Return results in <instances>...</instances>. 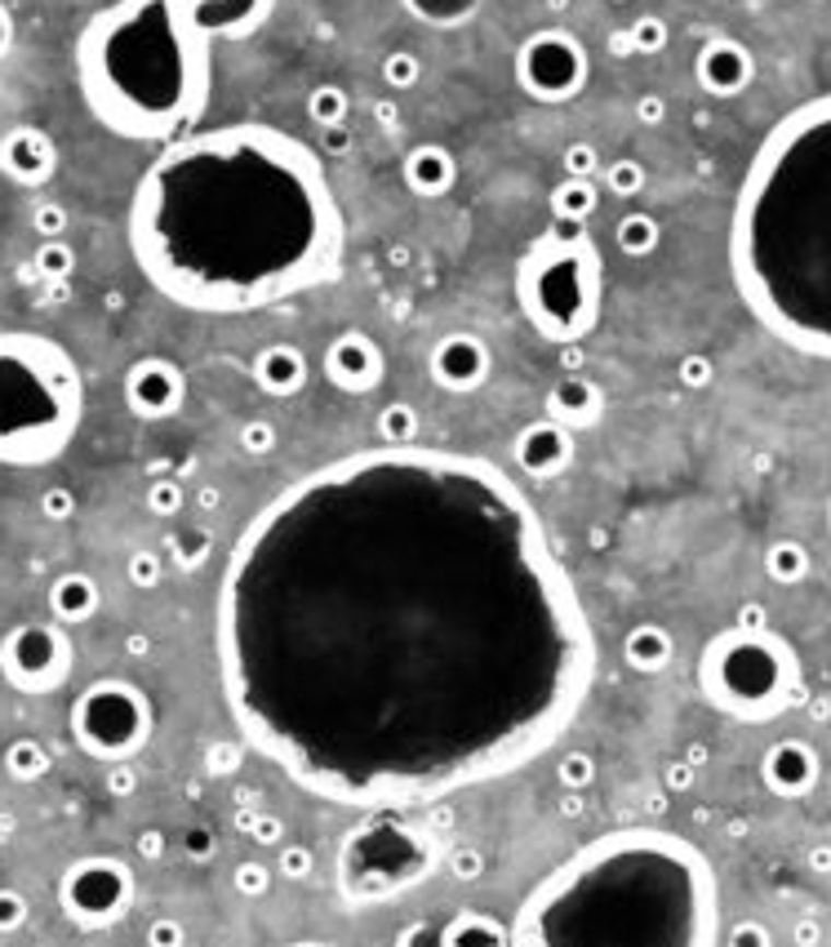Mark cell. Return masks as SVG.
<instances>
[{
    "mask_svg": "<svg viewBox=\"0 0 831 947\" xmlns=\"http://www.w3.org/2000/svg\"><path fill=\"white\" fill-rule=\"evenodd\" d=\"M49 765H54V757H49L45 743H36V738H14L10 748H5V774L14 783H40L49 774Z\"/></svg>",
    "mask_w": 831,
    "mask_h": 947,
    "instance_id": "obj_31",
    "label": "cell"
},
{
    "mask_svg": "<svg viewBox=\"0 0 831 947\" xmlns=\"http://www.w3.org/2000/svg\"><path fill=\"white\" fill-rule=\"evenodd\" d=\"M765 565H770V574H774L779 583H796V578L809 570V557H805V548H800V543H792V538H783V543H774V548H770Z\"/></svg>",
    "mask_w": 831,
    "mask_h": 947,
    "instance_id": "obj_37",
    "label": "cell"
},
{
    "mask_svg": "<svg viewBox=\"0 0 831 947\" xmlns=\"http://www.w3.org/2000/svg\"><path fill=\"white\" fill-rule=\"evenodd\" d=\"M628 36H632V49L636 54H663L667 49V23L658 19V14H641L632 27H628Z\"/></svg>",
    "mask_w": 831,
    "mask_h": 947,
    "instance_id": "obj_41",
    "label": "cell"
},
{
    "mask_svg": "<svg viewBox=\"0 0 831 947\" xmlns=\"http://www.w3.org/2000/svg\"><path fill=\"white\" fill-rule=\"evenodd\" d=\"M40 512H45L49 521H67V516L77 512V494L67 490V486H54V490L40 494Z\"/></svg>",
    "mask_w": 831,
    "mask_h": 947,
    "instance_id": "obj_50",
    "label": "cell"
},
{
    "mask_svg": "<svg viewBox=\"0 0 831 947\" xmlns=\"http://www.w3.org/2000/svg\"><path fill=\"white\" fill-rule=\"evenodd\" d=\"M600 178L613 196H641L645 191V165L641 161H613V165H605Z\"/></svg>",
    "mask_w": 831,
    "mask_h": 947,
    "instance_id": "obj_40",
    "label": "cell"
},
{
    "mask_svg": "<svg viewBox=\"0 0 831 947\" xmlns=\"http://www.w3.org/2000/svg\"><path fill=\"white\" fill-rule=\"evenodd\" d=\"M276 14V0H200V19L219 40L254 36Z\"/></svg>",
    "mask_w": 831,
    "mask_h": 947,
    "instance_id": "obj_24",
    "label": "cell"
},
{
    "mask_svg": "<svg viewBox=\"0 0 831 947\" xmlns=\"http://www.w3.org/2000/svg\"><path fill=\"white\" fill-rule=\"evenodd\" d=\"M400 178H405V187H409L413 196L436 200V196H449V191H454V183H458V161H454V152L441 148V143H419V148L405 156Z\"/></svg>",
    "mask_w": 831,
    "mask_h": 947,
    "instance_id": "obj_21",
    "label": "cell"
},
{
    "mask_svg": "<svg viewBox=\"0 0 831 947\" xmlns=\"http://www.w3.org/2000/svg\"><path fill=\"white\" fill-rule=\"evenodd\" d=\"M671 632L663 623H636L628 628V636H622V663H628L632 671L641 676H654L671 663Z\"/></svg>",
    "mask_w": 831,
    "mask_h": 947,
    "instance_id": "obj_26",
    "label": "cell"
},
{
    "mask_svg": "<svg viewBox=\"0 0 831 947\" xmlns=\"http://www.w3.org/2000/svg\"><path fill=\"white\" fill-rule=\"evenodd\" d=\"M214 32L200 0H116L77 40L90 116L129 143L169 148L204 116L214 90Z\"/></svg>",
    "mask_w": 831,
    "mask_h": 947,
    "instance_id": "obj_5",
    "label": "cell"
},
{
    "mask_svg": "<svg viewBox=\"0 0 831 947\" xmlns=\"http://www.w3.org/2000/svg\"><path fill=\"white\" fill-rule=\"evenodd\" d=\"M441 943L445 947H507L512 943V925L484 916V912H454L441 930Z\"/></svg>",
    "mask_w": 831,
    "mask_h": 947,
    "instance_id": "obj_27",
    "label": "cell"
},
{
    "mask_svg": "<svg viewBox=\"0 0 831 947\" xmlns=\"http://www.w3.org/2000/svg\"><path fill=\"white\" fill-rule=\"evenodd\" d=\"M32 227L40 232V241H58L67 232V210L58 206V200H45V206L32 210Z\"/></svg>",
    "mask_w": 831,
    "mask_h": 947,
    "instance_id": "obj_47",
    "label": "cell"
},
{
    "mask_svg": "<svg viewBox=\"0 0 831 947\" xmlns=\"http://www.w3.org/2000/svg\"><path fill=\"white\" fill-rule=\"evenodd\" d=\"M98 605H103V587H98L90 574H81V570L58 574V578L49 583V619H58L62 628L90 623V619L98 615Z\"/></svg>",
    "mask_w": 831,
    "mask_h": 947,
    "instance_id": "obj_23",
    "label": "cell"
},
{
    "mask_svg": "<svg viewBox=\"0 0 831 947\" xmlns=\"http://www.w3.org/2000/svg\"><path fill=\"white\" fill-rule=\"evenodd\" d=\"M77 645L58 619L19 623L0 636V681L19 694H54L72 681Z\"/></svg>",
    "mask_w": 831,
    "mask_h": 947,
    "instance_id": "obj_12",
    "label": "cell"
},
{
    "mask_svg": "<svg viewBox=\"0 0 831 947\" xmlns=\"http://www.w3.org/2000/svg\"><path fill=\"white\" fill-rule=\"evenodd\" d=\"M138 899V876L116 854H85L58 876V908L85 934L116 930Z\"/></svg>",
    "mask_w": 831,
    "mask_h": 947,
    "instance_id": "obj_11",
    "label": "cell"
},
{
    "mask_svg": "<svg viewBox=\"0 0 831 947\" xmlns=\"http://www.w3.org/2000/svg\"><path fill=\"white\" fill-rule=\"evenodd\" d=\"M232 890L245 895V899L271 895V863H262V858H241L236 872H232Z\"/></svg>",
    "mask_w": 831,
    "mask_h": 947,
    "instance_id": "obj_38",
    "label": "cell"
},
{
    "mask_svg": "<svg viewBox=\"0 0 831 947\" xmlns=\"http://www.w3.org/2000/svg\"><path fill=\"white\" fill-rule=\"evenodd\" d=\"M125 645H129V654H133V658H148V636H143V632H133Z\"/></svg>",
    "mask_w": 831,
    "mask_h": 947,
    "instance_id": "obj_63",
    "label": "cell"
},
{
    "mask_svg": "<svg viewBox=\"0 0 831 947\" xmlns=\"http://www.w3.org/2000/svg\"><path fill=\"white\" fill-rule=\"evenodd\" d=\"M241 765V748L236 743H214L210 748V770L214 774H227V770H236Z\"/></svg>",
    "mask_w": 831,
    "mask_h": 947,
    "instance_id": "obj_55",
    "label": "cell"
},
{
    "mask_svg": "<svg viewBox=\"0 0 831 947\" xmlns=\"http://www.w3.org/2000/svg\"><path fill=\"white\" fill-rule=\"evenodd\" d=\"M214 650L245 748L374 815L534 765L596 686V628L525 490L419 441L333 458L245 525Z\"/></svg>",
    "mask_w": 831,
    "mask_h": 947,
    "instance_id": "obj_1",
    "label": "cell"
},
{
    "mask_svg": "<svg viewBox=\"0 0 831 947\" xmlns=\"http://www.w3.org/2000/svg\"><path fill=\"white\" fill-rule=\"evenodd\" d=\"M85 419V378L58 338L0 329V467H45Z\"/></svg>",
    "mask_w": 831,
    "mask_h": 947,
    "instance_id": "obj_6",
    "label": "cell"
},
{
    "mask_svg": "<svg viewBox=\"0 0 831 947\" xmlns=\"http://www.w3.org/2000/svg\"><path fill=\"white\" fill-rule=\"evenodd\" d=\"M729 272L774 338L831 361V94L787 112L756 148L729 219Z\"/></svg>",
    "mask_w": 831,
    "mask_h": 947,
    "instance_id": "obj_3",
    "label": "cell"
},
{
    "mask_svg": "<svg viewBox=\"0 0 831 947\" xmlns=\"http://www.w3.org/2000/svg\"><path fill=\"white\" fill-rule=\"evenodd\" d=\"M561 174L565 178H596L600 174V152L592 143H570L561 152Z\"/></svg>",
    "mask_w": 831,
    "mask_h": 947,
    "instance_id": "obj_43",
    "label": "cell"
},
{
    "mask_svg": "<svg viewBox=\"0 0 831 947\" xmlns=\"http://www.w3.org/2000/svg\"><path fill=\"white\" fill-rule=\"evenodd\" d=\"M72 743L103 765L133 761L152 743L156 708L143 686L125 681V676H98L72 703Z\"/></svg>",
    "mask_w": 831,
    "mask_h": 947,
    "instance_id": "obj_10",
    "label": "cell"
},
{
    "mask_svg": "<svg viewBox=\"0 0 831 947\" xmlns=\"http://www.w3.org/2000/svg\"><path fill=\"white\" fill-rule=\"evenodd\" d=\"M169 557H174V565H178L183 574L200 570L204 557H210V529H178V534L169 538Z\"/></svg>",
    "mask_w": 831,
    "mask_h": 947,
    "instance_id": "obj_35",
    "label": "cell"
},
{
    "mask_svg": "<svg viewBox=\"0 0 831 947\" xmlns=\"http://www.w3.org/2000/svg\"><path fill=\"white\" fill-rule=\"evenodd\" d=\"M551 206V219H565V223H587L600 206V191H596V178H565L551 187L547 196Z\"/></svg>",
    "mask_w": 831,
    "mask_h": 947,
    "instance_id": "obj_28",
    "label": "cell"
},
{
    "mask_svg": "<svg viewBox=\"0 0 831 947\" xmlns=\"http://www.w3.org/2000/svg\"><path fill=\"white\" fill-rule=\"evenodd\" d=\"M516 303L520 316L547 343H583L600 325L605 307V262L587 232L570 236L547 227L516 258Z\"/></svg>",
    "mask_w": 831,
    "mask_h": 947,
    "instance_id": "obj_7",
    "label": "cell"
},
{
    "mask_svg": "<svg viewBox=\"0 0 831 947\" xmlns=\"http://www.w3.org/2000/svg\"><path fill=\"white\" fill-rule=\"evenodd\" d=\"M400 809H378V819L356 828L338 850V886L348 903L396 899L405 886L423 881L436 850L423 828L396 819Z\"/></svg>",
    "mask_w": 831,
    "mask_h": 947,
    "instance_id": "obj_9",
    "label": "cell"
},
{
    "mask_svg": "<svg viewBox=\"0 0 831 947\" xmlns=\"http://www.w3.org/2000/svg\"><path fill=\"white\" fill-rule=\"evenodd\" d=\"M125 232L156 294L204 316L312 294L348 245L320 156L258 120L169 143L138 178Z\"/></svg>",
    "mask_w": 831,
    "mask_h": 947,
    "instance_id": "obj_2",
    "label": "cell"
},
{
    "mask_svg": "<svg viewBox=\"0 0 831 947\" xmlns=\"http://www.w3.org/2000/svg\"><path fill=\"white\" fill-rule=\"evenodd\" d=\"M423 19H436V23H445V19H463V14H471V0H428V5L419 10Z\"/></svg>",
    "mask_w": 831,
    "mask_h": 947,
    "instance_id": "obj_52",
    "label": "cell"
},
{
    "mask_svg": "<svg viewBox=\"0 0 831 947\" xmlns=\"http://www.w3.org/2000/svg\"><path fill=\"white\" fill-rule=\"evenodd\" d=\"M348 112H352V98H348V90H342V85L320 81V85L307 90V116H312L320 129L342 125V120H348Z\"/></svg>",
    "mask_w": 831,
    "mask_h": 947,
    "instance_id": "obj_32",
    "label": "cell"
},
{
    "mask_svg": "<svg viewBox=\"0 0 831 947\" xmlns=\"http://www.w3.org/2000/svg\"><path fill=\"white\" fill-rule=\"evenodd\" d=\"M574 454H578L574 428L547 419V414L534 419V423H525L520 436H516V445H512V458H516V467H520V477H529V481L561 477V471H570Z\"/></svg>",
    "mask_w": 831,
    "mask_h": 947,
    "instance_id": "obj_17",
    "label": "cell"
},
{
    "mask_svg": "<svg viewBox=\"0 0 831 947\" xmlns=\"http://www.w3.org/2000/svg\"><path fill=\"white\" fill-rule=\"evenodd\" d=\"M36 272H40L49 285H62L67 277L77 272V254H72V245H67L62 236H58V241H40V249H36Z\"/></svg>",
    "mask_w": 831,
    "mask_h": 947,
    "instance_id": "obj_34",
    "label": "cell"
},
{
    "mask_svg": "<svg viewBox=\"0 0 831 947\" xmlns=\"http://www.w3.org/2000/svg\"><path fill=\"white\" fill-rule=\"evenodd\" d=\"M600 414H605V391L583 374H565L557 387L547 391V419H557V423H565L574 432L596 428Z\"/></svg>",
    "mask_w": 831,
    "mask_h": 947,
    "instance_id": "obj_20",
    "label": "cell"
},
{
    "mask_svg": "<svg viewBox=\"0 0 831 947\" xmlns=\"http://www.w3.org/2000/svg\"><path fill=\"white\" fill-rule=\"evenodd\" d=\"M125 405L148 419V423H161V419H174L187 400V374L169 361V356H138L129 370H125Z\"/></svg>",
    "mask_w": 831,
    "mask_h": 947,
    "instance_id": "obj_15",
    "label": "cell"
},
{
    "mask_svg": "<svg viewBox=\"0 0 831 947\" xmlns=\"http://www.w3.org/2000/svg\"><path fill=\"white\" fill-rule=\"evenodd\" d=\"M449 872L458 881H476V876H484V854L476 845H458V850H449Z\"/></svg>",
    "mask_w": 831,
    "mask_h": 947,
    "instance_id": "obj_49",
    "label": "cell"
},
{
    "mask_svg": "<svg viewBox=\"0 0 831 947\" xmlns=\"http://www.w3.org/2000/svg\"><path fill=\"white\" fill-rule=\"evenodd\" d=\"M148 507H152V516H178L183 512V486L178 481H152V490H148Z\"/></svg>",
    "mask_w": 831,
    "mask_h": 947,
    "instance_id": "obj_46",
    "label": "cell"
},
{
    "mask_svg": "<svg viewBox=\"0 0 831 947\" xmlns=\"http://www.w3.org/2000/svg\"><path fill=\"white\" fill-rule=\"evenodd\" d=\"M125 574H129V583H133L138 592H152V587L165 583V557H161L156 548H138V552H129Z\"/></svg>",
    "mask_w": 831,
    "mask_h": 947,
    "instance_id": "obj_36",
    "label": "cell"
},
{
    "mask_svg": "<svg viewBox=\"0 0 831 947\" xmlns=\"http://www.w3.org/2000/svg\"><path fill=\"white\" fill-rule=\"evenodd\" d=\"M133 850H138V858H152V863H156V858H165V832H156V828H152V832H143V837H138V845H133Z\"/></svg>",
    "mask_w": 831,
    "mask_h": 947,
    "instance_id": "obj_58",
    "label": "cell"
},
{
    "mask_svg": "<svg viewBox=\"0 0 831 947\" xmlns=\"http://www.w3.org/2000/svg\"><path fill=\"white\" fill-rule=\"evenodd\" d=\"M712 378H716V370H712L707 356H684V361H680V383H684V387H707Z\"/></svg>",
    "mask_w": 831,
    "mask_h": 947,
    "instance_id": "obj_51",
    "label": "cell"
},
{
    "mask_svg": "<svg viewBox=\"0 0 831 947\" xmlns=\"http://www.w3.org/2000/svg\"><path fill=\"white\" fill-rule=\"evenodd\" d=\"M276 872H281L285 881H303V876H312V850L307 845H281Z\"/></svg>",
    "mask_w": 831,
    "mask_h": 947,
    "instance_id": "obj_48",
    "label": "cell"
},
{
    "mask_svg": "<svg viewBox=\"0 0 831 947\" xmlns=\"http://www.w3.org/2000/svg\"><path fill=\"white\" fill-rule=\"evenodd\" d=\"M587 77H592V54L565 27L529 32L516 49V85L534 103H570L587 90Z\"/></svg>",
    "mask_w": 831,
    "mask_h": 947,
    "instance_id": "obj_13",
    "label": "cell"
},
{
    "mask_svg": "<svg viewBox=\"0 0 831 947\" xmlns=\"http://www.w3.org/2000/svg\"><path fill=\"white\" fill-rule=\"evenodd\" d=\"M378 77L391 85V90H413L423 81V58L413 54V49H391V54H383V62H378Z\"/></svg>",
    "mask_w": 831,
    "mask_h": 947,
    "instance_id": "obj_33",
    "label": "cell"
},
{
    "mask_svg": "<svg viewBox=\"0 0 831 947\" xmlns=\"http://www.w3.org/2000/svg\"><path fill=\"white\" fill-rule=\"evenodd\" d=\"M557 783H561L565 792H587V787L596 783V761H592V752H565V757L557 761Z\"/></svg>",
    "mask_w": 831,
    "mask_h": 947,
    "instance_id": "obj_39",
    "label": "cell"
},
{
    "mask_svg": "<svg viewBox=\"0 0 831 947\" xmlns=\"http://www.w3.org/2000/svg\"><path fill=\"white\" fill-rule=\"evenodd\" d=\"M32 921V903H27V895H19V890H0V934H19L23 925Z\"/></svg>",
    "mask_w": 831,
    "mask_h": 947,
    "instance_id": "obj_44",
    "label": "cell"
},
{
    "mask_svg": "<svg viewBox=\"0 0 831 947\" xmlns=\"http://www.w3.org/2000/svg\"><path fill=\"white\" fill-rule=\"evenodd\" d=\"M107 787H112V796H129V792L138 787V774L129 770V761L112 765V774H107Z\"/></svg>",
    "mask_w": 831,
    "mask_h": 947,
    "instance_id": "obj_57",
    "label": "cell"
},
{
    "mask_svg": "<svg viewBox=\"0 0 831 947\" xmlns=\"http://www.w3.org/2000/svg\"><path fill=\"white\" fill-rule=\"evenodd\" d=\"M320 148H325V152H333V156H338V152H348V148H352L348 129H342V125H329V129H320Z\"/></svg>",
    "mask_w": 831,
    "mask_h": 947,
    "instance_id": "obj_59",
    "label": "cell"
},
{
    "mask_svg": "<svg viewBox=\"0 0 831 947\" xmlns=\"http://www.w3.org/2000/svg\"><path fill=\"white\" fill-rule=\"evenodd\" d=\"M245 832L258 841V845H276L285 837V823L281 819H245Z\"/></svg>",
    "mask_w": 831,
    "mask_h": 947,
    "instance_id": "obj_53",
    "label": "cell"
},
{
    "mask_svg": "<svg viewBox=\"0 0 831 947\" xmlns=\"http://www.w3.org/2000/svg\"><path fill=\"white\" fill-rule=\"evenodd\" d=\"M10 45H14V19H10L5 5H0V58L10 54Z\"/></svg>",
    "mask_w": 831,
    "mask_h": 947,
    "instance_id": "obj_60",
    "label": "cell"
},
{
    "mask_svg": "<svg viewBox=\"0 0 831 947\" xmlns=\"http://www.w3.org/2000/svg\"><path fill=\"white\" fill-rule=\"evenodd\" d=\"M0 174L19 187H45L58 174V143L40 125H14L0 139Z\"/></svg>",
    "mask_w": 831,
    "mask_h": 947,
    "instance_id": "obj_18",
    "label": "cell"
},
{
    "mask_svg": "<svg viewBox=\"0 0 831 947\" xmlns=\"http://www.w3.org/2000/svg\"><path fill=\"white\" fill-rule=\"evenodd\" d=\"M814 779H818V761L805 743H779V748L765 757V783L779 796H800L814 787Z\"/></svg>",
    "mask_w": 831,
    "mask_h": 947,
    "instance_id": "obj_25",
    "label": "cell"
},
{
    "mask_svg": "<svg viewBox=\"0 0 831 947\" xmlns=\"http://www.w3.org/2000/svg\"><path fill=\"white\" fill-rule=\"evenodd\" d=\"M236 441H241V449H245L249 458H267L281 436H276V423H267V419H249V423L236 432Z\"/></svg>",
    "mask_w": 831,
    "mask_h": 947,
    "instance_id": "obj_42",
    "label": "cell"
},
{
    "mask_svg": "<svg viewBox=\"0 0 831 947\" xmlns=\"http://www.w3.org/2000/svg\"><path fill=\"white\" fill-rule=\"evenodd\" d=\"M249 374L267 396H299L307 387V356L294 343H267L249 361Z\"/></svg>",
    "mask_w": 831,
    "mask_h": 947,
    "instance_id": "obj_22",
    "label": "cell"
},
{
    "mask_svg": "<svg viewBox=\"0 0 831 947\" xmlns=\"http://www.w3.org/2000/svg\"><path fill=\"white\" fill-rule=\"evenodd\" d=\"M609 40H613V45H609V49H613V58H628V54H636V49H632V36H628V32H613Z\"/></svg>",
    "mask_w": 831,
    "mask_h": 947,
    "instance_id": "obj_62",
    "label": "cell"
},
{
    "mask_svg": "<svg viewBox=\"0 0 831 947\" xmlns=\"http://www.w3.org/2000/svg\"><path fill=\"white\" fill-rule=\"evenodd\" d=\"M148 943H152V947H178V943H187V934H183L178 921H156V925L148 930Z\"/></svg>",
    "mask_w": 831,
    "mask_h": 947,
    "instance_id": "obj_54",
    "label": "cell"
},
{
    "mask_svg": "<svg viewBox=\"0 0 831 947\" xmlns=\"http://www.w3.org/2000/svg\"><path fill=\"white\" fill-rule=\"evenodd\" d=\"M694 77H699V85H703L707 94L734 98V94H742V90L751 85V77H756L751 49H747L742 40H734V36H712V40L699 49V58H694Z\"/></svg>",
    "mask_w": 831,
    "mask_h": 947,
    "instance_id": "obj_19",
    "label": "cell"
},
{
    "mask_svg": "<svg viewBox=\"0 0 831 947\" xmlns=\"http://www.w3.org/2000/svg\"><path fill=\"white\" fill-rule=\"evenodd\" d=\"M419 428H423V419H419V410H413L409 400H387L378 410V419H374L378 445H413L419 441Z\"/></svg>",
    "mask_w": 831,
    "mask_h": 947,
    "instance_id": "obj_29",
    "label": "cell"
},
{
    "mask_svg": "<svg viewBox=\"0 0 831 947\" xmlns=\"http://www.w3.org/2000/svg\"><path fill=\"white\" fill-rule=\"evenodd\" d=\"M613 241H618V249L628 254V258H649L658 245H663V227H658V219L654 214H628V219H618V227H613Z\"/></svg>",
    "mask_w": 831,
    "mask_h": 947,
    "instance_id": "obj_30",
    "label": "cell"
},
{
    "mask_svg": "<svg viewBox=\"0 0 831 947\" xmlns=\"http://www.w3.org/2000/svg\"><path fill=\"white\" fill-rule=\"evenodd\" d=\"M663 116H667L663 94H641V98H636V120H641V125H658Z\"/></svg>",
    "mask_w": 831,
    "mask_h": 947,
    "instance_id": "obj_56",
    "label": "cell"
},
{
    "mask_svg": "<svg viewBox=\"0 0 831 947\" xmlns=\"http://www.w3.org/2000/svg\"><path fill=\"white\" fill-rule=\"evenodd\" d=\"M699 686L712 708L738 721H770L792 703L796 690V658L787 641L765 628H734L721 632L699 663Z\"/></svg>",
    "mask_w": 831,
    "mask_h": 947,
    "instance_id": "obj_8",
    "label": "cell"
},
{
    "mask_svg": "<svg viewBox=\"0 0 831 947\" xmlns=\"http://www.w3.org/2000/svg\"><path fill=\"white\" fill-rule=\"evenodd\" d=\"M432 383L449 396H471L484 387V378H490L494 370V352L490 343H484L480 334L471 329H449L441 343L432 348Z\"/></svg>",
    "mask_w": 831,
    "mask_h": 947,
    "instance_id": "obj_16",
    "label": "cell"
},
{
    "mask_svg": "<svg viewBox=\"0 0 831 947\" xmlns=\"http://www.w3.org/2000/svg\"><path fill=\"white\" fill-rule=\"evenodd\" d=\"M716 876L699 845L663 828H618L570 854L529 890L516 947H712Z\"/></svg>",
    "mask_w": 831,
    "mask_h": 947,
    "instance_id": "obj_4",
    "label": "cell"
},
{
    "mask_svg": "<svg viewBox=\"0 0 831 947\" xmlns=\"http://www.w3.org/2000/svg\"><path fill=\"white\" fill-rule=\"evenodd\" d=\"M609 5H628V0H609Z\"/></svg>",
    "mask_w": 831,
    "mask_h": 947,
    "instance_id": "obj_64",
    "label": "cell"
},
{
    "mask_svg": "<svg viewBox=\"0 0 831 947\" xmlns=\"http://www.w3.org/2000/svg\"><path fill=\"white\" fill-rule=\"evenodd\" d=\"M689 779H694V770H689V765H667V787L680 792V787H689Z\"/></svg>",
    "mask_w": 831,
    "mask_h": 947,
    "instance_id": "obj_61",
    "label": "cell"
},
{
    "mask_svg": "<svg viewBox=\"0 0 831 947\" xmlns=\"http://www.w3.org/2000/svg\"><path fill=\"white\" fill-rule=\"evenodd\" d=\"M183 854H187L191 863H210V858L219 854V837H214V828L191 823V828L183 832Z\"/></svg>",
    "mask_w": 831,
    "mask_h": 947,
    "instance_id": "obj_45",
    "label": "cell"
},
{
    "mask_svg": "<svg viewBox=\"0 0 831 947\" xmlns=\"http://www.w3.org/2000/svg\"><path fill=\"white\" fill-rule=\"evenodd\" d=\"M320 365H325L329 387L342 396H370L387 378V352L365 329H342L338 338H329Z\"/></svg>",
    "mask_w": 831,
    "mask_h": 947,
    "instance_id": "obj_14",
    "label": "cell"
}]
</instances>
